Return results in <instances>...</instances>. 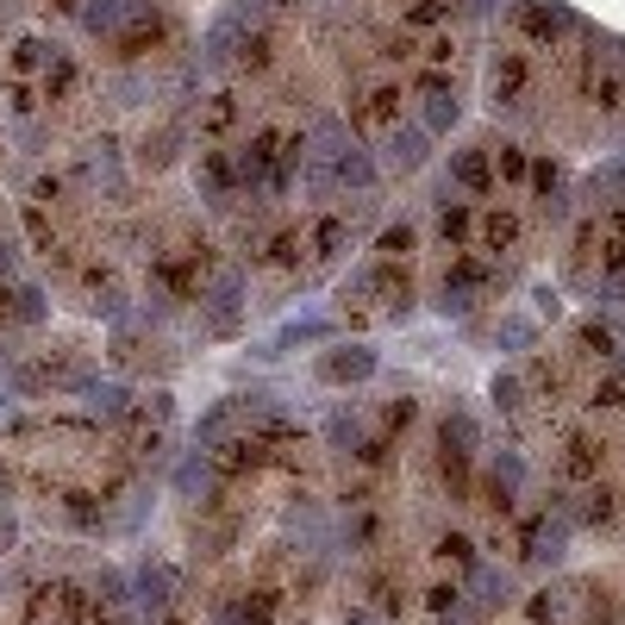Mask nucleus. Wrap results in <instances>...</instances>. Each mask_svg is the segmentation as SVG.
Masks as SVG:
<instances>
[{"mask_svg": "<svg viewBox=\"0 0 625 625\" xmlns=\"http://www.w3.org/2000/svg\"><path fill=\"white\" fill-rule=\"evenodd\" d=\"M513 20H520V32L532 38V45H557V38H570L575 25H582L563 0H520Z\"/></svg>", "mask_w": 625, "mask_h": 625, "instance_id": "1", "label": "nucleus"}, {"mask_svg": "<svg viewBox=\"0 0 625 625\" xmlns=\"http://www.w3.org/2000/svg\"><path fill=\"white\" fill-rule=\"evenodd\" d=\"M150 20V0H88L82 7V25L95 32V38H120V32H132V25Z\"/></svg>", "mask_w": 625, "mask_h": 625, "instance_id": "2", "label": "nucleus"}, {"mask_svg": "<svg viewBox=\"0 0 625 625\" xmlns=\"http://www.w3.org/2000/svg\"><path fill=\"white\" fill-rule=\"evenodd\" d=\"M532 613L545 625H588V588L582 582H563V588H545L532 600Z\"/></svg>", "mask_w": 625, "mask_h": 625, "instance_id": "3", "label": "nucleus"}, {"mask_svg": "<svg viewBox=\"0 0 625 625\" xmlns=\"http://www.w3.org/2000/svg\"><path fill=\"white\" fill-rule=\"evenodd\" d=\"M425 157H432V132H425V125H395V132H388V157H382V163L395 175L425 170Z\"/></svg>", "mask_w": 625, "mask_h": 625, "instance_id": "4", "label": "nucleus"}, {"mask_svg": "<svg viewBox=\"0 0 625 625\" xmlns=\"http://www.w3.org/2000/svg\"><path fill=\"white\" fill-rule=\"evenodd\" d=\"M382 370V357H375L370 345H345V350H332V357H320V375L325 382H370V375Z\"/></svg>", "mask_w": 625, "mask_h": 625, "instance_id": "5", "label": "nucleus"}, {"mask_svg": "<svg viewBox=\"0 0 625 625\" xmlns=\"http://www.w3.org/2000/svg\"><path fill=\"white\" fill-rule=\"evenodd\" d=\"M420 88H425V132H432V138L463 120V100H457V88H450L445 75H425Z\"/></svg>", "mask_w": 625, "mask_h": 625, "instance_id": "6", "label": "nucleus"}, {"mask_svg": "<svg viewBox=\"0 0 625 625\" xmlns=\"http://www.w3.org/2000/svg\"><path fill=\"white\" fill-rule=\"evenodd\" d=\"M563 545H570V507H563V513H557V520H538L532 525V538H525V557H532V563H550V570H557V563H563Z\"/></svg>", "mask_w": 625, "mask_h": 625, "instance_id": "7", "label": "nucleus"}, {"mask_svg": "<svg viewBox=\"0 0 625 625\" xmlns=\"http://www.w3.org/2000/svg\"><path fill=\"white\" fill-rule=\"evenodd\" d=\"M470 600L482 613H495L513 600V570H500V563H470Z\"/></svg>", "mask_w": 625, "mask_h": 625, "instance_id": "8", "label": "nucleus"}, {"mask_svg": "<svg viewBox=\"0 0 625 625\" xmlns=\"http://www.w3.org/2000/svg\"><path fill=\"white\" fill-rule=\"evenodd\" d=\"M525 88V57H513V50H500L495 70H488V95H495V107H513Z\"/></svg>", "mask_w": 625, "mask_h": 625, "instance_id": "9", "label": "nucleus"}, {"mask_svg": "<svg viewBox=\"0 0 625 625\" xmlns=\"http://www.w3.org/2000/svg\"><path fill=\"white\" fill-rule=\"evenodd\" d=\"M170 570H157V563H138V570H132V600H138V607H150V613H157V607H170Z\"/></svg>", "mask_w": 625, "mask_h": 625, "instance_id": "10", "label": "nucleus"}, {"mask_svg": "<svg viewBox=\"0 0 625 625\" xmlns=\"http://www.w3.org/2000/svg\"><path fill=\"white\" fill-rule=\"evenodd\" d=\"M375 163H370V150H357V145H345L338 157H332V182H345V188H375Z\"/></svg>", "mask_w": 625, "mask_h": 625, "instance_id": "11", "label": "nucleus"}, {"mask_svg": "<svg viewBox=\"0 0 625 625\" xmlns=\"http://www.w3.org/2000/svg\"><path fill=\"white\" fill-rule=\"evenodd\" d=\"M320 338H332V320H320V313H307V320H288L282 332L270 338V357L275 350H295V345H320Z\"/></svg>", "mask_w": 625, "mask_h": 625, "instance_id": "12", "label": "nucleus"}, {"mask_svg": "<svg viewBox=\"0 0 625 625\" xmlns=\"http://www.w3.org/2000/svg\"><path fill=\"white\" fill-rule=\"evenodd\" d=\"M450 182H457V188H475V195H488V188H495L488 157H482V150H457V157H450Z\"/></svg>", "mask_w": 625, "mask_h": 625, "instance_id": "13", "label": "nucleus"}, {"mask_svg": "<svg viewBox=\"0 0 625 625\" xmlns=\"http://www.w3.org/2000/svg\"><path fill=\"white\" fill-rule=\"evenodd\" d=\"M488 482H495L500 500H513L525 488V457L520 450H495V470H488Z\"/></svg>", "mask_w": 625, "mask_h": 625, "instance_id": "14", "label": "nucleus"}, {"mask_svg": "<svg viewBox=\"0 0 625 625\" xmlns=\"http://www.w3.org/2000/svg\"><path fill=\"white\" fill-rule=\"evenodd\" d=\"M238 300H245V275L238 270H220V282H213V325H232V313H238Z\"/></svg>", "mask_w": 625, "mask_h": 625, "instance_id": "15", "label": "nucleus"}, {"mask_svg": "<svg viewBox=\"0 0 625 625\" xmlns=\"http://www.w3.org/2000/svg\"><path fill=\"white\" fill-rule=\"evenodd\" d=\"M363 120H370V125H388V132H395V125H400V88H375V95L363 100Z\"/></svg>", "mask_w": 625, "mask_h": 625, "instance_id": "16", "label": "nucleus"}, {"mask_svg": "<svg viewBox=\"0 0 625 625\" xmlns=\"http://www.w3.org/2000/svg\"><path fill=\"white\" fill-rule=\"evenodd\" d=\"M175 488H182L188 500H200L207 488H213V470H207V457H200V450L188 457V463H182V470H175Z\"/></svg>", "mask_w": 625, "mask_h": 625, "instance_id": "17", "label": "nucleus"}, {"mask_svg": "<svg viewBox=\"0 0 625 625\" xmlns=\"http://www.w3.org/2000/svg\"><path fill=\"white\" fill-rule=\"evenodd\" d=\"M445 445H457V457H470V450L482 445V432H475L470 413H450V420H445Z\"/></svg>", "mask_w": 625, "mask_h": 625, "instance_id": "18", "label": "nucleus"}, {"mask_svg": "<svg viewBox=\"0 0 625 625\" xmlns=\"http://www.w3.org/2000/svg\"><path fill=\"white\" fill-rule=\"evenodd\" d=\"M325 438H332V450L363 445V425H357V413H332V420H325Z\"/></svg>", "mask_w": 625, "mask_h": 625, "instance_id": "19", "label": "nucleus"}, {"mask_svg": "<svg viewBox=\"0 0 625 625\" xmlns=\"http://www.w3.org/2000/svg\"><path fill=\"white\" fill-rule=\"evenodd\" d=\"M495 338H500V345H507V350H525V345H532V338H538V325H532V320H520V313H507V320H500V332H495Z\"/></svg>", "mask_w": 625, "mask_h": 625, "instance_id": "20", "label": "nucleus"}, {"mask_svg": "<svg viewBox=\"0 0 625 625\" xmlns=\"http://www.w3.org/2000/svg\"><path fill=\"white\" fill-rule=\"evenodd\" d=\"M438 232H445V238H470V213L445 200V213H438Z\"/></svg>", "mask_w": 625, "mask_h": 625, "instance_id": "21", "label": "nucleus"}, {"mask_svg": "<svg viewBox=\"0 0 625 625\" xmlns=\"http://www.w3.org/2000/svg\"><path fill=\"white\" fill-rule=\"evenodd\" d=\"M382 250H388V257L413 250V225H388V232H382Z\"/></svg>", "mask_w": 625, "mask_h": 625, "instance_id": "22", "label": "nucleus"}, {"mask_svg": "<svg viewBox=\"0 0 625 625\" xmlns=\"http://www.w3.org/2000/svg\"><path fill=\"white\" fill-rule=\"evenodd\" d=\"M445 13H450V0H420L407 20H413V25H432V20H445Z\"/></svg>", "mask_w": 625, "mask_h": 625, "instance_id": "23", "label": "nucleus"}, {"mask_svg": "<svg viewBox=\"0 0 625 625\" xmlns=\"http://www.w3.org/2000/svg\"><path fill=\"white\" fill-rule=\"evenodd\" d=\"M120 407H125V388H113V382L95 388V413H120Z\"/></svg>", "mask_w": 625, "mask_h": 625, "instance_id": "24", "label": "nucleus"}, {"mask_svg": "<svg viewBox=\"0 0 625 625\" xmlns=\"http://www.w3.org/2000/svg\"><path fill=\"white\" fill-rule=\"evenodd\" d=\"M525 170H532V163H525L520 150H513V145H500V175H513V182H520Z\"/></svg>", "mask_w": 625, "mask_h": 625, "instance_id": "25", "label": "nucleus"}, {"mask_svg": "<svg viewBox=\"0 0 625 625\" xmlns=\"http://www.w3.org/2000/svg\"><path fill=\"white\" fill-rule=\"evenodd\" d=\"M313 245H320L325 257H332V250L345 245V225H338V220H325V225H320V238H313Z\"/></svg>", "mask_w": 625, "mask_h": 625, "instance_id": "26", "label": "nucleus"}, {"mask_svg": "<svg viewBox=\"0 0 625 625\" xmlns=\"http://www.w3.org/2000/svg\"><path fill=\"white\" fill-rule=\"evenodd\" d=\"M495 400H500V407H520V382H513V375H500V382H495Z\"/></svg>", "mask_w": 625, "mask_h": 625, "instance_id": "27", "label": "nucleus"}, {"mask_svg": "<svg viewBox=\"0 0 625 625\" xmlns=\"http://www.w3.org/2000/svg\"><path fill=\"white\" fill-rule=\"evenodd\" d=\"M38 57H45V45H32V38H25V45H20V57H13V63H20V70H38Z\"/></svg>", "mask_w": 625, "mask_h": 625, "instance_id": "28", "label": "nucleus"}, {"mask_svg": "<svg viewBox=\"0 0 625 625\" xmlns=\"http://www.w3.org/2000/svg\"><path fill=\"white\" fill-rule=\"evenodd\" d=\"M482 232H488L495 245H507V238H513V220H488V225H482Z\"/></svg>", "mask_w": 625, "mask_h": 625, "instance_id": "29", "label": "nucleus"}, {"mask_svg": "<svg viewBox=\"0 0 625 625\" xmlns=\"http://www.w3.org/2000/svg\"><path fill=\"white\" fill-rule=\"evenodd\" d=\"M213 625H250V620L238 613V607H220V613H213Z\"/></svg>", "mask_w": 625, "mask_h": 625, "instance_id": "30", "label": "nucleus"}]
</instances>
